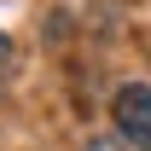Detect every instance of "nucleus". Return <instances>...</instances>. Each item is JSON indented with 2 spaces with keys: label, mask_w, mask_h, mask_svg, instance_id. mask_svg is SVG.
<instances>
[{
  "label": "nucleus",
  "mask_w": 151,
  "mask_h": 151,
  "mask_svg": "<svg viewBox=\"0 0 151 151\" xmlns=\"http://www.w3.org/2000/svg\"><path fill=\"white\" fill-rule=\"evenodd\" d=\"M81 151H134V145L122 139V134H93V139H87Z\"/></svg>",
  "instance_id": "2"
},
{
  "label": "nucleus",
  "mask_w": 151,
  "mask_h": 151,
  "mask_svg": "<svg viewBox=\"0 0 151 151\" xmlns=\"http://www.w3.org/2000/svg\"><path fill=\"white\" fill-rule=\"evenodd\" d=\"M12 70H18V52H12V41L0 35V93H6V81H12Z\"/></svg>",
  "instance_id": "3"
},
{
  "label": "nucleus",
  "mask_w": 151,
  "mask_h": 151,
  "mask_svg": "<svg viewBox=\"0 0 151 151\" xmlns=\"http://www.w3.org/2000/svg\"><path fill=\"white\" fill-rule=\"evenodd\" d=\"M111 122H116V134H122L134 151H151V87H139V81L116 87V99H111Z\"/></svg>",
  "instance_id": "1"
}]
</instances>
